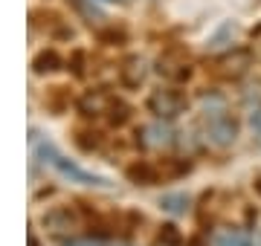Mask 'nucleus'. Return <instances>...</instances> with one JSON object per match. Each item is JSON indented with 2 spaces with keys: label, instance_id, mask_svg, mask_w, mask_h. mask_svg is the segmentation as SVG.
Returning <instances> with one entry per match:
<instances>
[{
  "label": "nucleus",
  "instance_id": "ddd939ff",
  "mask_svg": "<svg viewBox=\"0 0 261 246\" xmlns=\"http://www.w3.org/2000/svg\"><path fill=\"white\" fill-rule=\"evenodd\" d=\"M215 246H250V237L241 229H224L215 235Z\"/></svg>",
  "mask_w": 261,
  "mask_h": 246
},
{
  "label": "nucleus",
  "instance_id": "1a4fd4ad",
  "mask_svg": "<svg viewBox=\"0 0 261 246\" xmlns=\"http://www.w3.org/2000/svg\"><path fill=\"white\" fill-rule=\"evenodd\" d=\"M128 180L137 182V186H154V182H160V168L157 165H151V162H134V165H128Z\"/></svg>",
  "mask_w": 261,
  "mask_h": 246
},
{
  "label": "nucleus",
  "instance_id": "4468645a",
  "mask_svg": "<svg viewBox=\"0 0 261 246\" xmlns=\"http://www.w3.org/2000/svg\"><path fill=\"white\" fill-rule=\"evenodd\" d=\"M128 119H130V107L125 102H119V99H113L111 110H108V122H111L113 128H122Z\"/></svg>",
  "mask_w": 261,
  "mask_h": 246
},
{
  "label": "nucleus",
  "instance_id": "6e6552de",
  "mask_svg": "<svg viewBox=\"0 0 261 246\" xmlns=\"http://www.w3.org/2000/svg\"><path fill=\"white\" fill-rule=\"evenodd\" d=\"M145 73H148V67H145V58L140 55H128L125 61H122L119 67V81L125 87H140L142 78H145Z\"/></svg>",
  "mask_w": 261,
  "mask_h": 246
},
{
  "label": "nucleus",
  "instance_id": "9d476101",
  "mask_svg": "<svg viewBox=\"0 0 261 246\" xmlns=\"http://www.w3.org/2000/svg\"><path fill=\"white\" fill-rule=\"evenodd\" d=\"M32 70H35L38 76H47V73H56L61 70V55H58L56 49H41L32 61Z\"/></svg>",
  "mask_w": 261,
  "mask_h": 246
},
{
  "label": "nucleus",
  "instance_id": "20e7f679",
  "mask_svg": "<svg viewBox=\"0 0 261 246\" xmlns=\"http://www.w3.org/2000/svg\"><path fill=\"white\" fill-rule=\"evenodd\" d=\"M203 122H206V136H209V142L218 145V148H229V145L238 139V122H235L229 113L212 116V119H203Z\"/></svg>",
  "mask_w": 261,
  "mask_h": 246
},
{
  "label": "nucleus",
  "instance_id": "f257e3e1",
  "mask_svg": "<svg viewBox=\"0 0 261 246\" xmlns=\"http://www.w3.org/2000/svg\"><path fill=\"white\" fill-rule=\"evenodd\" d=\"M32 145H35L38 151L47 157V162L58 171V174H61V177H67V180H73V182H82V186H99V189H108V180L96 177V174H90V171H82L75 162L64 160V157H61V153H58L49 142H41L35 131H32Z\"/></svg>",
  "mask_w": 261,
  "mask_h": 246
},
{
  "label": "nucleus",
  "instance_id": "412c9836",
  "mask_svg": "<svg viewBox=\"0 0 261 246\" xmlns=\"http://www.w3.org/2000/svg\"><path fill=\"white\" fill-rule=\"evenodd\" d=\"M73 73L75 76H84V52L82 49H75L73 52Z\"/></svg>",
  "mask_w": 261,
  "mask_h": 246
},
{
  "label": "nucleus",
  "instance_id": "aec40b11",
  "mask_svg": "<svg viewBox=\"0 0 261 246\" xmlns=\"http://www.w3.org/2000/svg\"><path fill=\"white\" fill-rule=\"evenodd\" d=\"M64 246H105V243L96 240V237H73V240H67Z\"/></svg>",
  "mask_w": 261,
  "mask_h": 246
},
{
  "label": "nucleus",
  "instance_id": "5701e85b",
  "mask_svg": "<svg viewBox=\"0 0 261 246\" xmlns=\"http://www.w3.org/2000/svg\"><path fill=\"white\" fill-rule=\"evenodd\" d=\"M29 246H38V237L35 235H29Z\"/></svg>",
  "mask_w": 261,
  "mask_h": 246
},
{
  "label": "nucleus",
  "instance_id": "4be33fe9",
  "mask_svg": "<svg viewBox=\"0 0 261 246\" xmlns=\"http://www.w3.org/2000/svg\"><path fill=\"white\" fill-rule=\"evenodd\" d=\"M255 194H258V197H261V174H258V177H255Z\"/></svg>",
  "mask_w": 261,
  "mask_h": 246
},
{
  "label": "nucleus",
  "instance_id": "f03ea898",
  "mask_svg": "<svg viewBox=\"0 0 261 246\" xmlns=\"http://www.w3.org/2000/svg\"><path fill=\"white\" fill-rule=\"evenodd\" d=\"M148 110L157 119H174V116H180L183 110H186V93L183 90H177V87H157V90H151L148 96Z\"/></svg>",
  "mask_w": 261,
  "mask_h": 246
},
{
  "label": "nucleus",
  "instance_id": "dca6fc26",
  "mask_svg": "<svg viewBox=\"0 0 261 246\" xmlns=\"http://www.w3.org/2000/svg\"><path fill=\"white\" fill-rule=\"evenodd\" d=\"M163 206H166L171 214H180V211H186L189 197L186 194H166V197H163Z\"/></svg>",
  "mask_w": 261,
  "mask_h": 246
},
{
  "label": "nucleus",
  "instance_id": "f3484780",
  "mask_svg": "<svg viewBox=\"0 0 261 246\" xmlns=\"http://www.w3.org/2000/svg\"><path fill=\"white\" fill-rule=\"evenodd\" d=\"M47 104L53 107V110H64V104H67V90L64 87H53V93L47 96Z\"/></svg>",
  "mask_w": 261,
  "mask_h": 246
},
{
  "label": "nucleus",
  "instance_id": "39448f33",
  "mask_svg": "<svg viewBox=\"0 0 261 246\" xmlns=\"http://www.w3.org/2000/svg\"><path fill=\"white\" fill-rule=\"evenodd\" d=\"M250 61H252V55L247 49H232V52H226V55L218 58V76L241 78L244 73L250 70Z\"/></svg>",
  "mask_w": 261,
  "mask_h": 246
},
{
  "label": "nucleus",
  "instance_id": "6ab92c4d",
  "mask_svg": "<svg viewBox=\"0 0 261 246\" xmlns=\"http://www.w3.org/2000/svg\"><path fill=\"white\" fill-rule=\"evenodd\" d=\"M160 243L166 246H180V232L174 226H163V232H160Z\"/></svg>",
  "mask_w": 261,
  "mask_h": 246
},
{
  "label": "nucleus",
  "instance_id": "423d86ee",
  "mask_svg": "<svg viewBox=\"0 0 261 246\" xmlns=\"http://www.w3.org/2000/svg\"><path fill=\"white\" fill-rule=\"evenodd\" d=\"M140 142L145 145V148L163 151V148H168V145L174 142V131H171L166 122H151L140 131Z\"/></svg>",
  "mask_w": 261,
  "mask_h": 246
},
{
  "label": "nucleus",
  "instance_id": "f8f14e48",
  "mask_svg": "<svg viewBox=\"0 0 261 246\" xmlns=\"http://www.w3.org/2000/svg\"><path fill=\"white\" fill-rule=\"evenodd\" d=\"M70 6H73L79 15H82L87 23H99V20H105V15H102V9L96 6L93 0H70Z\"/></svg>",
  "mask_w": 261,
  "mask_h": 246
},
{
  "label": "nucleus",
  "instance_id": "2eb2a0df",
  "mask_svg": "<svg viewBox=\"0 0 261 246\" xmlns=\"http://www.w3.org/2000/svg\"><path fill=\"white\" fill-rule=\"evenodd\" d=\"M99 41L108 44V47H119V44H125V29L122 26H105L102 32H99Z\"/></svg>",
  "mask_w": 261,
  "mask_h": 246
},
{
  "label": "nucleus",
  "instance_id": "7ed1b4c3",
  "mask_svg": "<svg viewBox=\"0 0 261 246\" xmlns=\"http://www.w3.org/2000/svg\"><path fill=\"white\" fill-rule=\"evenodd\" d=\"M41 223L53 232V235H70L82 226V218L73 206H53L41 214Z\"/></svg>",
  "mask_w": 261,
  "mask_h": 246
},
{
  "label": "nucleus",
  "instance_id": "9b49d317",
  "mask_svg": "<svg viewBox=\"0 0 261 246\" xmlns=\"http://www.w3.org/2000/svg\"><path fill=\"white\" fill-rule=\"evenodd\" d=\"M160 73L166 78H174V81H183V78L192 76V67L186 61H174V58H160Z\"/></svg>",
  "mask_w": 261,
  "mask_h": 246
},
{
  "label": "nucleus",
  "instance_id": "b1692460",
  "mask_svg": "<svg viewBox=\"0 0 261 246\" xmlns=\"http://www.w3.org/2000/svg\"><path fill=\"white\" fill-rule=\"evenodd\" d=\"M105 3H116V0H105Z\"/></svg>",
  "mask_w": 261,
  "mask_h": 246
},
{
  "label": "nucleus",
  "instance_id": "0eeeda50",
  "mask_svg": "<svg viewBox=\"0 0 261 246\" xmlns=\"http://www.w3.org/2000/svg\"><path fill=\"white\" fill-rule=\"evenodd\" d=\"M111 104H113V96L108 90H102V87H96V90H87L79 99V110L84 116H102L111 110Z\"/></svg>",
  "mask_w": 261,
  "mask_h": 246
},
{
  "label": "nucleus",
  "instance_id": "a211bd4d",
  "mask_svg": "<svg viewBox=\"0 0 261 246\" xmlns=\"http://www.w3.org/2000/svg\"><path fill=\"white\" fill-rule=\"evenodd\" d=\"M250 131H252V136H255V142L261 145V104H255L250 110Z\"/></svg>",
  "mask_w": 261,
  "mask_h": 246
}]
</instances>
